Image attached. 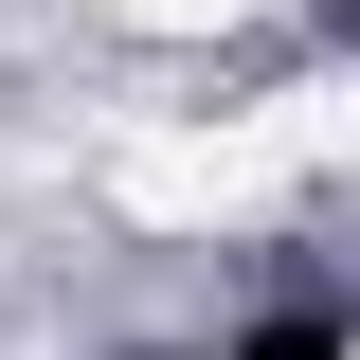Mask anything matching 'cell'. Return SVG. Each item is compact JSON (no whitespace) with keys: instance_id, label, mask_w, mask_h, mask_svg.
<instances>
[{"instance_id":"6da1fadb","label":"cell","mask_w":360,"mask_h":360,"mask_svg":"<svg viewBox=\"0 0 360 360\" xmlns=\"http://www.w3.org/2000/svg\"><path fill=\"white\" fill-rule=\"evenodd\" d=\"M342 127H360V90L307 72V90H270V108H217V127H144L127 162H108V198H127L144 234H252V217H288V198L342 162Z\"/></svg>"},{"instance_id":"7a4b0ae2","label":"cell","mask_w":360,"mask_h":360,"mask_svg":"<svg viewBox=\"0 0 360 360\" xmlns=\"http://www.w3.org/2000/svg\"><path fill=\"white\" fill-rule=\"evenodd\" d=\"M90 18H127V37H234L252 0H90Z\"/></svg>"}]
</instances>
